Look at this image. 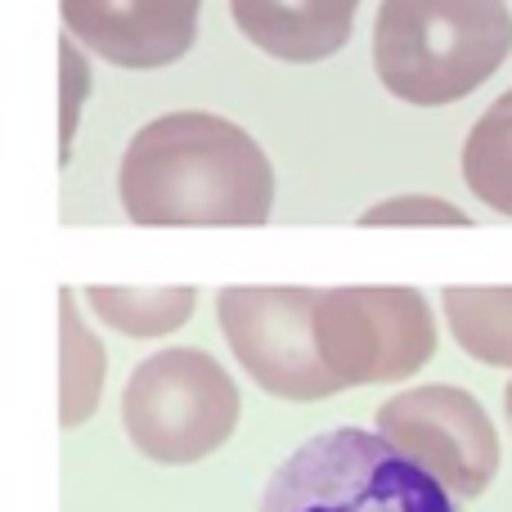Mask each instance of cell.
I'll return each mask as SVG.
<instances>
[{"mask_svg":"<svg viewBox=\"0 0 512 512\" xmlns=\"http://www.w3.org/2000/svg\"><path fill=\"white\" fill-rule=\"evenodd\" d=\"M117 194L135 225H265L274 167L243 126L216 113H167L131 135Z\"/></svg>","mask_w":512,"mask_h":512,"instance_id":"cell-1","label":"cell"},{"mask_svg":"<svg viewBox=\"0 0 512 512\" xmlns=\"http://www.w3.org/2000/svg\"><path fill=\"white\" fill-rule=\"evenodd\" d=\"M512 54L508 0H382L373 68L396 99L441 108L486 86Z\"/></svg>","mask_w":512,"mask_h":512,"instance_id":"cell-2","label":"cell"},{"mask_svg":"<svg viewBox=\"0 0 512 512\" xmlns=\"http://www.w3.org/2000/svg\"><path fill=\"white\" fill-rule=\"evenodd\" d=\"M261 512H454V504L387 436L328 427L274 468Z\"/></svg>","mask_w":512,"mask_h":512,"instance_id":"cell-3","label":"cell"},{"mask_svg":"<svg viewBox=\"0 0 512 512\" xmlns=\"http://www.w3.org/2000/svg\"><path fill=\"white\" fill-rule=\"evenodd\" d=\"M122 423L144 459L185 468L234 436L239 387L207 351L171 346L131 373L122 391Z\"/></svg>","mask_w":512,"mask_h":512,"instance_id":"cell-4","label":"cell"},{"mask_svg":"<svg viewBox=\"0 0 512 512\" xmlns=\"http://www.w3.org/2000/svg\"><path fill=\"white\" fill-rule=\"evenodd\" d=\"M315 346L342 387L400 382L436 355V319L418 288H333L315 301Z\"/></svg>","mask_w":512,"mask_h":512,"instance_id":"cell-5","label":"cell"},{"mask_svg":"<svg viewBox=\"0 0 512 512\" xmlns=\"http://www.w3.org/2000/svg\"><path fill=\"white\" fill-rule=\"evenodd\" d=\"M315 301V288H225L216 297L234 360L261 391L297 405L346 391L315 346Z\"/></svg>","mask_w":512,"mask_h":512,"instance_id":"cell-6","label":"cell"},{"mask_svg":"<svg viewBox=\"0 0 512 512\" xmlns=\"http://www.w3.org/2000/svg\"><path fill=\"white\" fill-rule=\"evenodd\" d=\"M378 436L459 499H477L499 472V432L486 405L450 382L391 396L378 409Z\"/></svg>","mask_w":512,"mask_h":512,"instance_id":"cell-7","label":"cell"},{"mask_svg":"<svg viewBox=\"0 0 512 512\" xmlns=\"http://www.w3.org/2000/svg\"><path fill=\"white\" fill-rule=\"evenodd\" d=\"M203 0H59L72 41L117 68H167L194 50Z\"/></svg>","mask_w":512,"mask_h":512,"instance_id":"cell-8","label":"cell"},{"mask_svg":"<svg viewBox=\"0 0 512 512\" xmlns=\"http://www.w3.org/2000/svg\"><path fill=\"white\" fill-rule=\"evenodd\" d=\"M360 0H230L239 32L283 63L333 59L355 27Z\"/></svg>","mask_w":512,"mask_h":512,"instance_id":"cell-9","label":"cell"},{"mask_svg":"<svg viewBox=\"0 0 512 512\" xmlns=\"http://www.w3.org/2000/svg\"><path fill=\"white\" fill-rule=\"evenodd\" d=\"M441 310L472 360L512 369V288H445Z\"/></svg>","mask_w":512,"mask_h":512,"instance_id":"cell-10","label":"cell"},{"mask_svg":"<svg viewBox=\"0 0 512 512\" xmlns=\"http://www.w3.org/2000/svg\"><path fill=\"white\" fill-rule=\"evenodd\" d=\"M463 180L499 216H512V90L481 113L463 144Z\"/></svg>","mask_w":512,"mask_h":512,"instance_id":"cell-11","label":"cell"},{"mask_svg":"<svg viewBox=\"0 0 512 512\" xmlns=\"http://www.w3.org/2000/svg\"><path fill=\"white\" fill-rule=\"evenodd\" d=\"M86 301L108 328L126 337H167L194 315V288H86Z\"/></svg>","mask_w":512,"mask_h":512,"instance_id":"cell-12","label":"cell"},{"mask_svg":"<svg viewBox=\"0 0 512 512\" xmlns=\"http://www.w3.org/2000/svg\"><path fill=\"white\" fill-rule=\"evenodd\" d=\"M59 333H63V427H81L99 405V387H104V346L99 337L81 324L77 306H72V288L59 292Z\"/></svg>","mask_w":512,"mask_h":512,"instance_id":"cell-13","label":"cell"},{"mask_svg":"<svg viewBox=\"0 0 512 512\" xmlns=\"http://www.w3.org/2000/svg\"><path fill=\"white\" fill-rule=\"evenodd\" d=\"M360 225H472L468 212H459L445 198H387V203H373L369 212H360Z\"/></svg>","mask_w":512,"mask_h":512,"instance_id":"cell-14","label":"cell"},{"mask_svg":"<svg viewBox=\"0 0 512 512\" xmlns=\"http://www.w3.org/2000/svg\"><path fill=\"white\" fill-rule=\"evenodd\" d=\"M90 90V68L81 59V50L72 41H63V131H59V144H63V158L72 149V131H77V113H81V99Z\"/></svg>","mask_w":512,"mask_h":512,"instance_id":"cell-15","label":"cell"},{"mask_svg":"<svg viewBox=\"0 0 512 512\" xmlns=\"http://www.w3.org/2000/svg\"><path fill=\"white\" fill-rule=\"evenodd\" d=\"M504 400H508V423H512V382H508V396Z\"/></svg>","mask_w":512,"mask_h":512,"instance_id":"cell-16","label":"cell"}]
</instances>
